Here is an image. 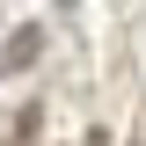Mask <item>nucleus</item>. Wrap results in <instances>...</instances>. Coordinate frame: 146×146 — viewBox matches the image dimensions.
I'll list each match as a JSON object with an SVG mask.
<instances>
[{
    "label": "nucleus",
    "instance_id": "f257e3e1",
    "mask_svg": "<svg viewBox=\"0 0 146 146\" xmlns=\"http://www.w3.org/2000/svg\"><path fill=\"white\" fill-rule=\"evenodd\" d=\"M36 51H44V29H15L7 44H0V66H7V73H22Z\"/></svg>",
    "mask_w": 146,
    "mask_h": 146
},
{
    "label": "nucleus",
    "instance_id": "f03ea898",
    "mask_svg": "<svg viewBox=\"0 0 146 146\" xmlns=\"http://www.w3.org/2000/svg\"><path fill=\"white\" fill-rule=\"evenodd\" d=\"M80 146H110V139H102V131H88V139H80Z\"/></svg>",
    "mask_w": 146,
    "mask_h": 146
},
{
    "label": "nucleus",
    "instance_id": "7ed1b4c3",
    "mask_svg": "<svg viewBox=\"0 0 146 146\" xmlns=\"http://www.w3.org/2000/svg\"><path fill=\"white\" fill-rule=\"evenodd\" d=\"M58 7H73V0H58Z\"/></svg>",
    "mask_w": 146,
    "mask_h": 146
}]
</instances>
